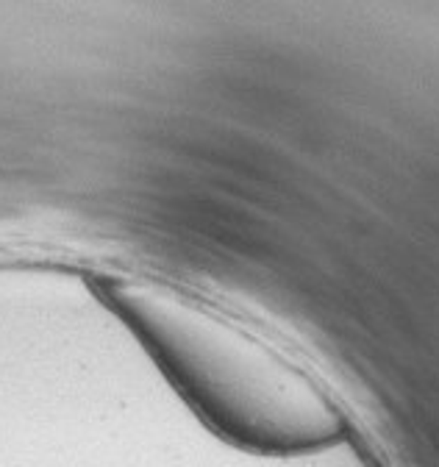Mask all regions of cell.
I'll use <instances>...</instances> for the list:
<instances>
[{
	"label": "cell",
	"mask_w": 439,
	"mask_h": 467,
	"mask_svg": "<svg viewBox=\"0 0 439 467\" xmlns=\"http://www.w3.org/2000/svg\"><path fill=\"white\" fill-rule=\"evenodd\" d=\"M106 301L198 412L229 440L259 453H309L342 437V415L276 348L156 281H115Z\"/></svg>",
	"instance_id": "6da1fadb"
}]
</instances>
